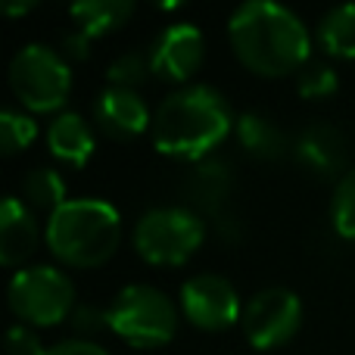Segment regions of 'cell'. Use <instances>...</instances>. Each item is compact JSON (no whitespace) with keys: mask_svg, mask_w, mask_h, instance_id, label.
<instances>
[{"mask_svg":"<svg viewBox=\"0 0 355 355\" xmlns=\"http://www.w3.org/2000/svg\"><path fill=\"white\" fill-rule=\"evenodd\" d=\"M227 37L250 72L262 78L300 72L312 50L306 22L275 0H246L227 19Z\"/></svg>","mask_w":355,"mask_h":355,"instance_id":"obj_1","label":"cell"},{"mask_svg":"<svg viewBox=\"0 0 355 355\" xmlns=\"http://www.w3.org/2000/svg\"><path fill=\"white\" fill-rule=\"evenodd\" d=\"M234 112L225 94L209 85H184L153 112V147L175 159H200L215 150L234 128Z\"/></svg>","mask_w":355,"mask_h":355,"instance_id":"obj_2","label":"cell"},{"mask_svg":"<svg viewBox=\"0 0 355 355\" xmlns=\"http://www.w3.org/2000/svg\"><path fill=\"white\" fill-rule=\"evenodd\" d=\"M47 246L72 268H94L112 259L122 240V215L110 200L81 196L66 200L47 221Z\"/></svg>","mask_w":355,"mask_h":355,"instance_id":"obj_3","label":"cell"},{"mask_svg":"<svg viewBox=\"0 0 355 355\" xmlns=\"http://www.w3.org/2000/svg\"><path fill=\"white\" fill-rule=\"evenodd\" d=\"M106 327L137 349H159L178 331V309L162 290L128 284L106 306Z\"/></svg>","mask_w":355,"mask_h":355,"instance_id":"obj_4","label":"cell"},{"mask_svg":"<svg viewBox=\"0 0 355 355\" xmlns=\"http://www.w3.org/2000/svg\"><path fill=\"white\" fill-rule=\"evenodd\" d=\"M206 237L202 218L187 206H156L135 225V250L150 265H184Z\"/></svg>","mask_w":355,"mask_h":355,"instance_id":"obj_5","label":"cell"},{"mask_svg":"<svg viewBox=\"0 0 355 355\" xmlns=\"http://www.w3.org/2000/svg\"><path fill=\"white\" fill-rule=\"evenodd\" d=\"M10 87L31 112H53L69 100L72 69L47 44H25L10 60Z\"/></svg>","mask_w":355,"mask_h":355,"instance_id":"obj_6","label":"cell"},{"mask_svg":"<svg viewBox=\"0 0 355 355\" xmlns=\"http://www.w3.org/2000/svg\"><path fill=\"white\" fill-rule=\"evenodd\" d=\"M10 309L19 321L35 327H53L72 318L75 306V284L53 265H31L19 268L10 281Z\"/></svg>","mask_w":355,"mask_h":355,"instance_id":"obj_7","label":"cell"},{"mask_svg":"<svg viewBox=\"0 0 355 355\" xmlns=\"http://www.w3.org/2000/svg\"><path fill=\"white\" fill-rule=\"evenodd\" d=\"M240 324L256 349H277L300 334L302 300L287 287H265L246 302Z\"/></svg>","mask_w":355,"mask_h":355,"instance_id":"obj_8","label":"cell"},{"mask_svg":"<svg viewBox=\"0 0 355 355\" xmlns=\"http://www.w3.org/2000/svg\"><path fill=\"white\" fill-rule=\"evenodd\" d=\"M181 312L200 331H227L243 318L234 284L221 275H196L181 287Z\"/></svg>","mask_w":355,"mask_h":355,"instance_id":"obj_9","label":"cell"},{"mask_svg":"<svg viewBox=\"0 0 355 355\" xmlns=\"http://www.w3.org/2000/svg\"><path fill=\"white\" fill-rule=\"evenodd\" d=\"M202 31L190 22H175L156 35L150 47V69L162 81H187L202 66Z\"/></svg>","mask_w":355,"mask_h":355,"instance_id":"obj_10","label":"cell"},{"mask_svg":"<svg viewBox=\"0 0 355 355\" xmlns=\"http://www.w3.org/2000/svg\"><path fill=\"white\" fill-rule=\"evenodd\" d=\"M94 119H97L100 131L112 141H135L147 128H153L147 103L131 87H106L94 103Z\"/></svg>","mask_w":355,"mask_h":355,"instance_id":"obj_11","label":"cell"},{"mask_svg":"<svg viewBox=\"0 0 355 355\" xmlns=\"http://www.w3.org/2000/svg\"><path fill=\"white\" fill-rule=\"evenodd\" d=\"M72 16V35L66 37V47L72 56L85 60L87 56V44L94 37H103L110 31L122 28L131 16H135V3L131 0H81V3L69 6Z\"/></svg>","mask_w":355,"mask_h":355,"instance_id":"obj_12","label":"cell"},{"mask_svg":"<svg viewBox=\"0 0 355 355\" xmlns=\"http://www.w3.org/2000/svg\"><path fill=\"white\" fill-rule=\"evenodd\" d=\"M37 240H41V231L31 209L19 196H6L0 206V262L6 268L22 265L37 250Z\"/></svg>","mask_w":355,"mask_h":355,"instance_id":"obj_13","label":"cell"},{"mask_svg":"<svg viewBox=\"0 0 355 355\" xmlns=\"http://www.w3.org/2000/svg\"><path fill=\"white\" fill-rule=\"evenodd\" d=\"M296 159L318 178H331L343 172L346 162V144L343 135L331 125H312L300 135V144H296ZM346 175V172H343Z\"/></svg>","mask_w":355,"mask_h":355,"instance_id":"obj_14","label":"cell"},{"mask_svg":"<svg viewBox=\"0 0 355 355\" xmlns=\"http://www.w3.org/2000/svg\"><path fill=\"white\" fill-rule=\"evenodd\" d=\"M47 147L60 162L85 168L94 156V131L78 112H62L47 128Z\"/></svg>","mask_w":355,"mask_h":355,"instance_id":"obj_15","label":"cell"},{"mask_svg":"<svg viewBox=\"0 0 355 355\" xmlns=\"http://www.w3.org/2000/svg\"><path fill=\"white\" fill-rule=\"evenodd\" d=\"M227 193H231V175H227V166H221V162H200L184 178V196H187L190 209L196 215H221Z\"/></svg>","mask_w":355,"mask_h":355,"instance_id":"obj_16","label":"cell"},{"mask_svg":"<svg viewBox=\"0 0 355 355\" xmlns=\"http://www.w3.org/2000/svg\"><path fill=\"white\" fill-rule=\"evenodd\" d=\"M234 128H237L240 147L250 156H256V159H281L287 153V137L262 112H243Z\"/></svg>","mask_w":355,"mask_h":355,"instance_id":"obj_17","label":"cell"},{"mask_svg":"<svg viewBox=\"0 0 355 355\" xmlns=\"http://www.w3.org/2000/svg\"><path fill=\"white\" fill-rule=\"evenodd\" d=\"M324 53L337 60H355V3H340L327 10L315 31Z\"/></svg>","mask_w":355,"mask_h":355,"instance_id":"obj_18","label":"cell"},{"mask_svg":"<svg viewBox=\"0 0 355 355\" xmlns=\"http://www.w3.org/2000/svg\"><path fill=\"white\" fill-rule=\"evenodd\" d=\"M22 196L28 206L53 215L56 209L66 202V181H62L60 172H53V168H35V172L25 175Z\"/></svg>","mask_w":355,"mask_h":355,"instance_id":"obj_19","label":"cell"},{"mask_svg":"<svg viewBox=\"0 0 355 355\" xmlns=\"http://www.w3.org/2000/svg\"><path fill=\"white\" fill-rule=\"evenodd\" d=\"M331 221L340 237L355 240V168H349L334 187L331 200Z\"/></svg>","mask_w":355,"mask_h":355,"instance_id":"obj_20","label":"cell"},{"mask_svg":"<svg viewBox=\"0 0 355 355\" xmlns=\"http://www.w3.org/2000/svg\"><path fill=\"white\" fill-rule=\"evenodd\" d=\"M37 137V125L31 116L25 112H16V110H3L0 112V147H3L6 156L19 153L25 150L31 141Z\"/></svg>","mask_w":355,"mask_h":355,"instance_id":"obj_21","label":"cell"},{"mask_svg":"<svg viewBox=\"0 0 355 355\" xmlns=\"http://www.w3.org/2000/svg\"><path fill=\"white\" fill-rule=\"evenodd\" d=\"M337 72L327 62H306L300 69V78H296V91L306 100H324L331 94H337Z\"/></svg>","mask_w":355,"mask_h":355,"instance_id":"obj_22","label":"cell"},{"mask_svg":"<svg viewBox=\"0 0 355 355\" xmlns=\"http://www.w3.org/2000/svg\"><path fill=\"white\" fill-rule=\"evenodd\" d=\"M150 72H153V69H150V56L125 53V56H119V60L110 66L106 78H110L112 87H131V91H135V85H141Z\"/></svg>","mask_w":355,"mask_h":355,"instance_id":"obj_23","label":"cell"},{"mask_svg":"<svg viewBox=\"0 0 355 355\" xmlns=\"http://www.w3.org/2000/svg\"><path fill=\"white\" fill-rule=\"evenodd\" d=\"M47 349L41 346V340L28 331L25 324H16L6 337V355H44Z\"/></svg>","mask_w":355,"mask_h":355,"instance_id":"obj_24","label":"cell"},{"mask_svg":"<svg viewBox=\"0 0 355 355\" xmlns=\"http://www.w3.org/2000/svg\"><path fill=\"white\" fill-rule=\"evenodd\" d=\"M44 355H110L103 346L91 343V340H66V343L50 346Z\"/></svg>","mask_w":355,"mask_h":355,"instance_id":"obj_25","label":"cell"},{"mask_svg":"<svg viewBox=\"0 0 355 355\" xmlns=\"http://www.w3.org/2000/svg\"><path fill=\"white\" fill-rule=\"evenodd\" d=\"M72 324L78 331H97L100 324H106V309H91V306H78L72 312Z\"/></svg>","mask_w":355,"mask_h":355,"instance_id":"obj_26","label":"cell"},{"mask_svg":"<svg viewBox=\"0 0 355 355\" xmlns=\"http://www.w3.org/2000/svg\"><path fill=\"white\" fill-rule=\"evenodd\" d=\"M28 10H35V0H25V3H3L6 16H19V12H28Z\"/></svg>","mask_w":355,"mask_h":355,"instance_id":"obj_27","label":"cell"}]
</instances>
